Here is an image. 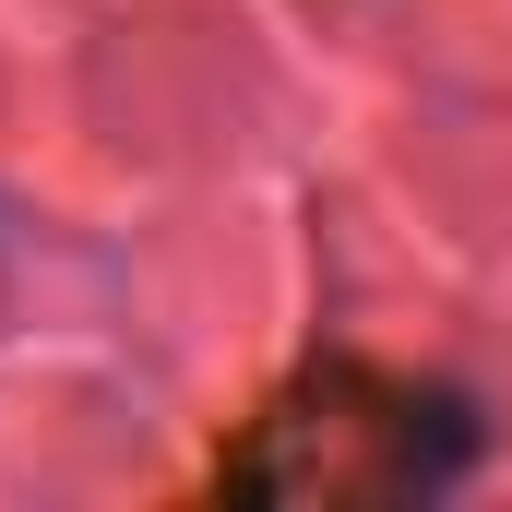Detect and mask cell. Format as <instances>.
<instances>
[{"label":"cell","instance_id":"6da1fadb","mask_svg":"<svg viewBox=\"0 0 512 512\" xmlns=\"http://www.w3.org/2000/svg\"><path fill=\"white\" fill-rule=\"evenodd\" d=\"M477 405L453 382H417L382 358H298L286 382L215 441V489H274V501H429L477 465Z\"/></svg>","mask_w":512,"mask_h":512}]
</instances>
